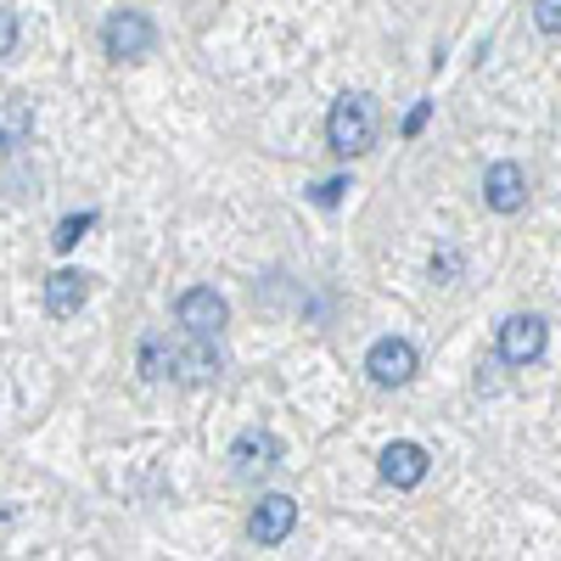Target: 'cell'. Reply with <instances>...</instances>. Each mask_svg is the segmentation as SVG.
Listing matches in <instances>:
<instances>
[{"label":"cell","instance_id":"6da1fadb","mask_svg":"<svg viewBox=\"0 0 561 561\" xmlns=\"http://www.w3.org/2000/svg\"><path fill=\"white\" fill-rule=\"evenodd\" d=\"M325 140H332L337 158H359L370 152V140H377V107H370V96H343L332 107V118H325Z\"/></svg>","mask_w":561,"mask_h":561},{"label":"cell","instance_id":"7a4b0ae2","mask_svg":"<svg viewBox=\"0 0 561 561\" xmlns=\"http://www.w3.org/2000/svg\"><path fill=\"white\" fill-rule=\"evenodd\" d=\"M102 45H107V57H118V62H140V57H152L158 28H152L147 12H113L107 28H102Z\"/></svg>","mask_w":561,"mask_h":561},{"label":"cell","instance_id":"3957f363","mask_svg":"<svg viewBox=\"0 0 561 561\" xmlns=\"http://www.w3.org/2000/svg\"><path fill=\"white\" fill-rule=\"evenodd\" d=\"M545 343H550V325L539 314H511L500 325V359L505 365H539L545 359Z\"/></svg>","mask_w":561,"mask_h":561},{"label":"cell","instance_id":"277c9868","mask_svg":"<svg viewBox=\"0 0 561 561\" xmlns=\"http://www.w3.org/2000/svg\"><path fill=\"white\" fill-rule=\"evenodd\" d=\"M415 348L404 343V337H377L370 343V354H365V377L377 382V388H404L410 377H415Z\"/></svg>","mask_w":561,"mask_h":561},{"label":"cell","instance_id":"5b68a950","mask_svg":"<svg viewBox=\"0 0 561 561\" xmlns=\"http://www.w3.org/2000/svg\"><path fill=\"white\" fill-rule=\"evenodd\" d=\"M174 314H180V325H185L192 337H219L225 320H230V304H225L214 287H192V293H180Z\"/></svg>","mask_w":561,"mask_h":561},{"label":"cell","instance_id":"8992f818","mask_svg":"<svg viewBox=\"0 0 561 561\" xmlns=\"http://www.w3.org/2000/svg\"><path fill=\"white\" fill-rule=\"evenodd\" d=\"M298 528V500L293 494H264L253 505V517H248V539L253 545H280Z\"/></svg>","mask_w":561,"mask_h":561},{"label":"cell","instance_id":"52a82bcc","mask_svg":"<svg viewBox=\"0 0 561 561\" xmlns=\"http://www.w3.org/2000/svg\"><path fill=\"white\" fill-rule=\"evenodd\" d=\"M483 203L494 214H523L528 208V174H523V163H494L483 174Z\"/></svg>","mask_w":561,"mask_h":561},{"label":"cell","instance_id":"ba28073f","mask_svg":"<svg viewBox=\"0 0 561 561\" xmlns=\"http://www.w3.org/2000/svg\"><path fill=\"white\" fill-rule=\"evenodd\" d=\"M230 460H237V478H264L280 466V438L275 433H242L237 444H230Z\"/></svg>","mask_w":561,"mask_h":561},{"label":"cell","instance_id":"9c48e42d","mask_svg":"<svg viewBox=\"0 0 561 561\" xmlns=\"http://www.w3.org/2000/svg\"><path fill=\"white\" fill-rule=\"evenodd\" d=\"M382 478H388L393 489H415L421 478H427V449L410 444V438L388 444V449H382Z\"/></svg>","mask_w":561,"mask_h":561},{"label":"cell","instance_id":"30bf717a","mask_svg":"<svg viewBox=\"0 0 561 561\" xmlns=\"http://www.w3.org/2000/svg\"><path fill=\"white\" fill-rule=\"evenodd\" d=\"M84 298H90V275H79V270H57V275H45V309H51L57 320L79 314V309H84Z\"/></svg>","mask_w":561,"mask_h":561},{"label":"cell","instance_id":"8fae6325","mask_svg":"<svg viewBox=\"0 0 561 561\" xmlns=\"http://www.w3.org/2000/svg\"><path fill=\"white\" fill-rule=\"evenodd\" d=\"M140 377H147V382H174L180 377V343L152 332L147 343H140Z\"/></svg>","mask_w":561,"mask_h":561},{"label":"cell","instance_id":"7c38bea8","mask_svg":"<svg viewBox=\"0 0 561 561\" xmlns=\"http://www.w3.org/2000/svg\"><path fill=\"white\" fill-rule=\"evenodd\" d=\"M225 370V359H219V348H214V337H197L192 348H180V377L174 382H192V388H203V382H214Z\"/></svg>","mask_w":561,"mask_h":561},{"label":"cell","instance_id":"4fadbf2b","mask_svg":"<svg viewBox=\"0 0 561 561\" xmlns=\"http://www.w3.org/2000/svg\"><path fill=\"white\" fill-rule=\"evenodd\" d=\"M34 135V107L23 102H0V152H23Z\"/></svg>","mask_w":561,"mask_h":561},{"label":"cell","instance_id":"5bb4252c","mask_svg":"<svg viewBox=\"0 0 561 561\" xmlns=\"http://www.w3.org/2000/svg\"><path fill=\"white\" fill-rule=\"evenodd\" d=\"M90 225H96V214H68V219L57 225V237H51V242H57V248L68 253V248H73V242L84 237V230H90Z\"/></svg>","mask_w":561,"mask_h":561},{"label":"cell","instance_id":"9a60e30c","mask_svg":"<svg viewBox=\"0 0 561 561\" xmlns=\"http://www.w3.org/2000/svg\"><path fill=\"white\" fill-rule=\"evenodd\" d=\"M534 28L539 34H561V0H534Z\"/></svg>","mask_w":561,"mask_h":561},{"label":"cell","instance_id":"2e32d148","mask_svg":"<svg viewBox=\"0 0 561 561\" xmlns=\"http://www.w3.org/2000/svg\"><path fill=\"white\" fill-rule=\"evenodd\" d=\"M18 51V12L0 7V57H12Z\"/></svg>","mask_w":561,"mask_h":561},{"label":"cell","instance_id":"e0dca14e","mask_svg":"<svg viewBox=\"0 0 561 561\" xmlns=\"http://www.w3.org/2000/svg\"><path fill=\"white\" fill-rule=\"evenodd\" d=\"M343 192H348V180H325L320 192H314V203H325V208H332V203H337Z\"/></svg>","mask_w":561,"mask_h":561}]
</instances>
